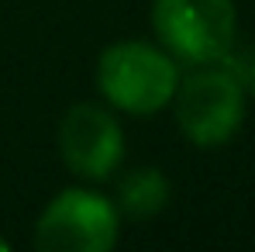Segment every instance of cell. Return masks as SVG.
I'll list each match as a JSON object with an SVG mask.
<instances>
[{
	"label": "cell",
	"mask_w": 255,
	"mask_h": 252,
	"mask_svg": "<svg viewBox=\"0 0 255 252\" xmlns=\"http://www.w3.org/2000/svg\"><path fill=\"white\" fill-rule=\"evenodd\" d=\"M172 187L166 180V173L159 166H138L125 173L118 180V194H114V204L121 211V218L131 221H152L155 214L169 208Z\"/></svg>",
	"instance_id": "8992f818"
},
{
	"label": "cell",
	"mask_w": 255,
	"mask_h": 252,
	"mask_svg": "<svg viewBox=\"0 0 255 252\" xmlns=\"http://www.w3.org/2000/svg\"><path fill=\"white\" fill-rule=\"evenodd\" d=\"M148 21L155 42L183 69L228 59L238 35L235 0H152Z\"/></svg>",
	"instance_id": "3957f363"
},
{
	"label": "cell",
	"mask_w": 255,
	"mask_h": 252,
	"mask_svg": "<svg viewBox=\"0 0 255 252\" xmlns=\"http://www.w3.org/2000/svg\"><path fill=\"white\" fill-rule=\"evenodd\" d=\"M55 149L76 180L104 183L125 163V128L114 107L80 100L59 118Z\"/></svg>",
	"instance_id": "5b68a950"
},
{
	"label": "cell",
	"mask_w": 255,
	"mask_h": 252,
	"mask_svg": "<svg viewBox=\"0 0 255 252\" xmlns=\"http://www.w3.org/2000/svg\"><path fill=\"white\" fill-rule=\"evenodd\" d=\"M169 104L179 131L197 149L228 145L245 121V86L228 59L186 66Z\"/></svg>",
	"instance_id": "7a4b0ae2"
},
{
	"label": "cell",
	"mask_w": 255,
	"mask_h": 252,
	"mask_svg": "<svg viewBox=\"0 0 255 252\" xmlns=\"http://www.w3.org/2000/svg\"><path fill=\"white\" fill-rule=\"evenodd\" d=\"M252 90H255V62H252Z\"/></svg>",
	"instance_id": "ba28073f"
},
{
	"label": "cell",
	"mask_w": 255,
	"mask_h": 252,
	"mask_svg": "<svg viewBox=\"0 0 255 252\" xmlns=\"http://www.w3.org/2000/svg\"><path fill=\"white\" fill-rule=\"evenodd\" d=\"M183 66L159 42H125L107 45L97 55V90L107 107L131 118H155L166 111L179 86Z\"/></svg>",
	"instance_id": "6da1fadb"
},
{
	"label": "cell",
	"mask_w": 255,
	"mask_h": 252,
	"mask_svg": "<svg viewBox=\"0 0 255 252\" xmlns=\"http://www.w3.org/2000/svg\"><path fill=\"white\" fill-rule=\"evenodd\" d=\"M121 211L114 197L93 187H66L35 221V249L42 252H107L121 239Z\"/></svg>",
	"instance_id": "277c9868"
},
{
	"label": "cell",
	"mask_w": 255,
	"mask_h": 252,
	"mask_svg": "<svg viewBox=\"0 0 255 252\" xmlns=\"http://www.w3.org/2000/svg\"><path fill=\"white\" fill-rule=\"evenodd\" d=\"M7 249H10V242H7V239L0 235V252H7Z\"/></svg>",
	"instance_id": "52a82bcc"
}]
</instances>
